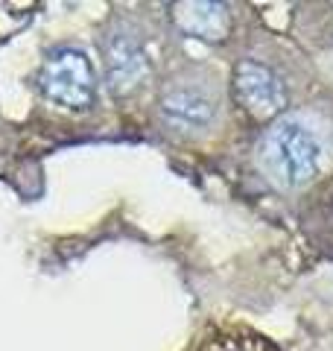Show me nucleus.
Wrapping results in <instances>:
<instances>
[{"label":"nucleus","instance_id":"obj_1","mask_svg":"<svg viewBox=\"0 0 333 351\" xmlns=\"http://www.w3.org/2000/svg\"><path fill=\"white\" fill-rule=\"evenodd\" d=\"M321 147L316 135L295 120H284L269 129L263 141V167L281 188H301L319 173Z\"/></svg>","mask_w":333,"mask_h":351},{"label":"nucleus","instance_id":"obj_2","mask_svg":"<svg viewBox=\"0 0 333 351\" xmlns=\"http://www.w3.org/2000/svg\"><path fill=\"white\" fill-rule=\"evenodd\" d=\"M38 88L50 103L71 108V112H82L94 103L97 91V76L94 64L76 47H59L53 50L41 64Z\"/></svg>","mask_w":333,"mask_h":351},{"label":"nucleus","instance_id":"obj_3","mask_svg":"<svg viewBox=\"0 0 333 351\" xmlns=\"http://www.w3.org/2000/svg\"><path fill=\"white\" fill-rule=\"evenodd\" d=\"M234 100L251 120H275L286 108V85L281 76L254 59H243L234 68Z\"/></svg>","mask_w":333,"mask_h":351},{"label":"nucleus","instance_id":"obj_4","mask_svg":"<svg viewBox=\"0 0 333 351\" xmlns=\"http://www.w3.org/2000/svg\"><path fill=\"white\" fill-rule=\"evenodd\" d=\"M161 114L170 129L179 132H202L217 114V103L205 88L196 85H173L161 97Z\"/></svg>","mask_w":333,"mask_h":351},{"label":"nucleus","instance_id":"obj_5","mask_svg":"<svg viewBox=\"0 0 333 351\" xmlns=\"http://www.w3.org/2000/svg\"><path fill=\"white\" fill-rule=\"evenodd\" d=\"M106 68L108 85L114 94H132L149 76V62L140 44L132 36H111L106 44Z\"/></svg>","mask_w":333,"mask_h":351},{"label":"nucleus","instance_id":"obj_6","mask_svg":"<svg viewBox=\"0 0 333 351\" xmlns=\"http://www.w3.org/2000/svg\"><path fill=\"white\" fill-rule=\"evenodd\" d=\"M173 21L179 24L187 36L205 38V41H219L228 32V9L222 3H179L173 6Z\"/></svg>","mask_w":333,"mask_h":351},{"label":"nucleus","instance_id":"obj_7","mask_svg":"<svg viewBox=\"0 0 333 351\" xmlns=\"http://www.w3.org/2000/svg\"><path fill=\"white\" fill-rule=\"evenodd\" d=\"M193 351H278L275 343L254 331H243V328H225V331L208 334Z\"/></svg>","mask_w":333,"mask_h":351}]
</instances>
